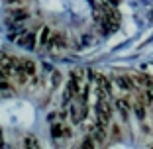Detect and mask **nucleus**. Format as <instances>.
Returning <instances> with one entry per match:
<instances>
[{
  "label": "nucleus",
  "mask_w": 153,
  "mask_h": 149,
  "mask_svg": "<svg viewBox=\"0 0 153 149\" xmlns=\"http://www.w3.org/2000/svg\"><path fill=\"white\" fill-rule=\"evenodd\" d=\"M69 86L73 88V92H75V94H81L82 86H85V81H82V73H81V71H73V73H71Z\"/></svg>",
  "instance_id": "nucleus-1"
},
{
  "label": "nucleus",
  "mask_w": 153,
  "mask_h": 149,
  "mask_svg": "<svg viewBox=\"0 0 153 149\" xmlns=\"http://www.w3.org/2000/svg\"><path fill=\"white\" fill-rule=\"evenodd\" d=\"M0 147H4V137H2V131H0Z\"/></svg>",
  "instance_id": "nucleus-11"
},
{
  "label": "nucleus",
  "mask_w": 153,
  "mask_h": 149,
  "mask_svg": "<svg viewBox=\"0 0 153 149\" xmlns=\"http://www.w3.org/2000/svg\"><path fill=\"white\" fill-rule=\"evenodd\" d=\"M24 147H27V149H37V147H39V141H37L36 137H26V139H24Z\"/></svg>",
  "instance_id": "nucleus-8"
},
{
  "label": "nucleus",
  "mask_w": 153,
  "mask_h": 149,
  "mask_svg": "<svg viewBox=\"0 0 153 149\" xmlns=\"http://www.w3.org/2000/svg\"><path fill=\"white\" fill-rule=\"evenodd\" d=\"M59 82H61V75L57 71H53V86H57Z\"/></svg>",
  "instance_id": "nucleus-10"
},
{
  "label": "nucleus",
  "mask_w": 153,
  "mask_h": 149,
  "mask_svg": "<svg viewBox=\"0 0 153 149\" xmlns=\"http://www.w3.org/2000/svg\"><path fill=\"white\" fill-rule=\"evenodd\" d=\"M6 2H8V4H18L20 0H6Z\"/></svg>",
  "instance_id": "nucleus-12"
},
{
  "label": "nucleus",
  "mask_w": 153,
  "mask_h": 149,
  "mask_svg": "<svg viewBox=\"0 0 153 149\" xmlns=\"http://www.w3.org/2000/svg\"><path fill=\"white\" fill-rule=\"evenodd\" d=\"M51 39V32H49V27H43L41 30V36H39V43L41 45H47Z\"/></svg>",
  "instance_id": "nucleus-7"
},
{
  "label": "nucleus",
  "mask_w": 153,
  "mask_h": 149,
  "mask_svg": "<svg viewBox=\"0 0 153 149\" xmlns=\"http://www.w3.org/2000/svg\"><path fill=\"white\" fill-rule=\"evenodd\" d=\"M20 63H22V69L27 73V75H36V63H33V61L24 59V61H20Z\"/></svg>",
  "instance_id": "nucleus-5"
},
{
  "label": "nucleus",
  "mask_w": 153,
  "mask_h": 149,
  "mask_svg": "<svg viewBox=\"0 0 153 149\" xmlns=\"http://www.w3.org/2000/svg\"><path fill=\"white\" fill-rule=\"evenodd\" d=\"M69 116H71L73 124H81L82 120H85V112H82V106H79V104H73V106H71V112H69Z\"/></svg>",
  "instance_id": "nucleus-3"
},
{
  "label": "nucleus",
  "mask_w": 153,
  "mask_h": 149,
  "mask_svg": "<svg viewBox=\"0 0 153 149\" xmlns=\"http://www.w3.org/2000/svg\"><path fill=\"white\" fill-rule=\"evenodd\" d=\"M47 45L51 47V49H63L65 45H67V39L63 37V33H51V39Z\"/></svg>",
  "instance_id": "nucleus-2"
},
{
  "label": "nucleus",
  "mask_w": 153,
  "mask_h": 149,
  "mask_svg": "<svg viewBox=\"0 0 153 149\" xmlns=\"http://www.w3.org/2000/svg\"><path fill=\"white\" fill-rule=\"evenodd\" d=\"M33 39H36V36L33 33H27V32H22L20 33V37H16V43L22 47H33Z\"/></svg>",
  "instance_id": "nucleus-4"
},
{
  "label": "nucleus",
  "mask_w": 153,
  "mask_h": 149,
  "mask_svg": "<svg viewBox=\"0 0 153 149\" xmlns=\"http://www.w3.org/2000/svg\"><path fill=\"white\" fill-rule=\"evenodd\" d=\"M10 16H12L14 22H24L27 18V12L26 10H14V12H10Z\"/></svg>",
  "instance_id": "nucleus-6"
},
{
  "label": "nucleus",
  "mask_w": 153,
  "mask_h": 149,
  "mask_svg": "<svg viewBox=\"0 0 153 149\" xmlns=\"http://www.w3.org/2000/svg\"><path fill=\"white\" fill-rule=\"evenodd\" d=\"M51 136H53V137H61V136H63V126H59V124L51 126Z\"/></svg>",
  "instance_id": "nucleus-9"
}]
</instances>
